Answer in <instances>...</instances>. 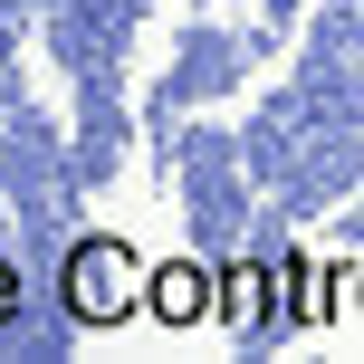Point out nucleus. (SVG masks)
Segmentation results:
<instances>
[{
    "instance_id": "1",
    "label": "nucleus",
    "mask_w": 364,
    "mask_h": 364,
    "mask_svg": "<svg viewBox=\"0 0 364 364\" xmlns=\"http://www.w3.org/2000/svg\"><path fill=\"white\" fill-rule=\"evenodd\" d=\"M144 278H154V259L134 250V240L87 230V240L68 250V269H58V307H68L77 326L115 336V326H134V316H144Z\"/></svg>"
},
{
    "instance_id": "2",
    "label": "nucleus",
    "mask_w": 364,
    "mask_h": 364,
    "mask_svg": "<svg viewBox=\"0 0 364 364\" xmlns=\"http://www.w3.org/2000/svg\"><path fill=\"white\" fill-rule=\"evenodd\" d=\"M220 336H230L240 355L288 346V326H278V250H240L230 269H220Z\"/></svg>"
},
{
    "instance_id": "3",
    "label": "nucleus",
    "mask_w": 364,
    "mask_h": 364,
    "mask_svg": "<svg viewBox=\"0 0 364 364\" xmlns=\"http://www.w3.org/2000/svg\"><path fill=\"white\" fill-rule=\"evenodd\" d=\"M144 316H154L164 336L220 326V269H211V259H192V250L154 259V278H144Z\"/></svg>"
},
{
    "instance_id": "4",
    "label": "nucleus",
    "mask_w": 364,
    "mask_h": 364,
    "mask_svg": "<svg viewBox=\"0 0 364 364\" xmlns=\"http://www.w3.org/2000/svg\"><path fill=\"white\" fill-rule=\"evenodd\" d=\"M278 326H288V336L326 326V307H316V259L307 250H278Z\"/></svg>"
},
{
    "instance_id": "5",
    "label": "nucleus",
    "mask_w": 364,
    "mask_h": 364,
    "mask_svg": "<svg viewBox=\"0 0 364 364\" xmlns=\"http://www.w3.org/2000/svg\"><path fill=\"white\" fill-rule=\"evenodd\" d=\"M19 307H29V278H19V259H0V336L19 326Z\"/></svg>"
},
{
    "instance_id": "6",
    "label": "nucleus",
    "mask_w": 364,
    "mask_h": 364,
    "mask_svg": "<svg viewBox=\"0 0 364 364\" xmlns=\"http://www.w3.org/2000/svg\"><path fill=\"white\" fill-rule=\"evenodd\" d=\"M355 326H364V269H355Z\"/></svg>"
}]
</instances>
